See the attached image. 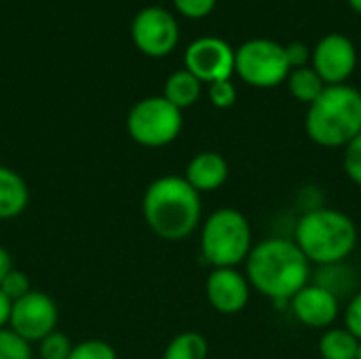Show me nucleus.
I'll list each match as a JSON object with an SVG mask.
<instances>
[{"instance_id": "32", "label": "nucleus", "mask_w": 361, "mask_h": 359, "mask_svg": "<svg viewBox=\"0 0 361 359\" xmlns=\"http://www.w3.org/2000/svg\"><path fill=\"white\" fill-rule=\"evenodd\" d=\"M357 359H361V345H360V353H357Z\"/></svg>"}, {"instance_id": "24", "label": "nucleus", "mask_w": 361, "mask_h": 359, "mask_svg": "<svg viewBox=\"0 0 361 359\" xmlns=\"http://www.w3.org/2000/svg\"><path fill=\"white\" fill-rule=\"evenodd\" d=\"M343 154V169L347 174V178L361 186V133L357 138H353L345 148Z\"/></svg>"}, {"instance_id": "3", "label": "nucleus", "mask_w": 361, "mask_h": 359, "mask_svg": "<svg viewBox=\"0 0 361 359\" xmlns=\"http://www.w3.org/2000/svg\"><path fill=\"white\" fill-rule=\"evenodd\" d=\"M294 241L311 264L338 267L355 252L360 231L349 214L334 207H313L298 218Z\"/></svg>"}, {"instance_id": "10", "label": "nucleus", "mask_w": 361, "mask_h": 359, "mask_svg": "<svg viewBox=\"0 0 361 359\" xmlns=\"http://www.w3.org/2000/svg\"><path fill=\"white\" fill-rule=\"evenodd\" d=\"M184 68L207 85L226 80L235 74V49L218 36H201L186 47Z\"/></svg>"}, {"instance_id": "14", "label": "nucleus", "mask_w": 361, "mask_h": 359, "mask_svg": "<svg viewBox=\"0 0 361 359\" xmlns=\"http://www.w3.org/2000/svg\"><path fill=\"white\" fill-rule=\"evenodd\" d=\"M228 161L214 150L197 152L184 169V180L199 193H216L220 190L228 180Z\"/></svg>"}, {"instance_id": "5", "label": "nucleus", "mask_w": 361, "mask_h": 359, "mask_svg": "<svg viewBox=\"0 0 361 359\" xmlns=\"http://www.w3.org/2000/svg\"><path fill=\"white\" fill-rule=\"evenodd\" d=\"M254 248L250 220L235 207H220L201 222L199 252L212 269H239Z\"/></svg>"}, {"instance_id": "8", "label": "nucleus", "mask_w": 361, "mask_h": 359, "mask_svg": "<svg viewBox=\"0 0 361 359\" xmlns=\"http://www.w3.org/2000/svg\"><path fill=\"white\" fill-rule=\"evenodd\" d=\"M133 44L148 57H165L180 40L176 17L163 6H144L131 21Z\"/></svg>"}, {"instance_id": "20", "label": "nucleus", "mask_w": 361, "mask_h": 359, "mask_svg": "<svg viewBox=\"0 0 361 359\" xmlns=\"http://www.w3.org/2000/svg\"><path fill=\"white\" fill-rule=\"evenodd\" d=\"M72 349H74V345L70 343V339L66 334L57 332V330L38 343L40 359H70Z\"/></svg>"}, {"instance_id": "21", "label": "nucleus", "mask_w": 361, "mask_h": 359, "mask_svg": "<svg viewBox=\"0 0 361 359\" xmlns=\"http://www.w3.org/2000/svg\"><path fill=\"white\" fill-rule=\"evenodd\" d=\"M70 359H118V355L110 343L99 339H89L74 345Z\"/></svg>"}, {"instance_id": "2", "label": "nucleus", "mask_w": 361, "mask_h": 359, "mask_svg": "<svg viewBox=\"0 0 361 359\" xmlns=\"http://www.w3.org/2000/svg\"><path fill=\"white\" fill-rule=\"evenodd\" d=\"M142 216L159 239L171 243L184 241L201 229V195L184 180V176H161L144 190Z\"/></svg>"}, {"instance_id": "1", "label": "nucleus", "mask_w": 361, "mask_h": 359, "mask_svg": "<svg viewBox=\"0 0 361 359\" xmlns=\"http://www.w3.org/2000/svg\"><path fill=\"white\" fill-rule=\"evenodd\" d=\"M243 267L252 290L275 303H290L311 284V262L288 237H267L254 243Z\"/></svg>"}, {"instance_id": "17", "label": "nucleus", "mask_w": 361, "mask_h": 359, "mask_svg": "<svg viewBox=\"0 0 361 359\" xmlns=\"http://www.w3.org/2000/svg\"><path fill=\"white\" fill-rule=\"evenodd\" d=\"M361 341L353 336L345 326L324 330L317 351L322 359H357Z\"/></svg>"}, {"instance_id": "23", "label": "nucleus", "mask_w": 361, "mask_h": 359, "mask_svg": "<svg viewBox=\"0 0 361 359\" xmlns=\"http://www.w3.org/2000/svg\"><path fill=\"white\" fill-rule=\"evenodd\" d=\"M0 290H2V294H4L11 303H15V300L27 296V294L32 292V281H30V277H27L23 271L13 269V271L2 279Z\"/></svg>"}, {"instance_id": "15", "label": "nucleus", "mask_w": 361, "mask_h": 359, "mask_svg": "<svg viewBox=\"0 0 361 359\" xmlns=\"http://www.w3.org/2000/svg\"><path fill=\"white\" fill-rule=\"evenodd\" d=\"M30 188L25 180L11 167L0 165V220H13L25 212Z\"/></svg>"}, {"instance_id": "6", "label": "nucleus", "mask_w": 361, "mask_h": 359, "mask_svg": "<svg viewBox=\"0 0 361 359\" xmlns=\"http://www.w3.org/2000/svg\"><path fill=\"white\" fill-rule=\"evenodd\" d=\"M125 127L135 144L144 148H163L182 133L184 114L163 95H150L131 106Z\"/></svg>"}, {"instance_id": "9", "label": "nucleus", "mask_w": 361, "mask_h": 359, "mask_svg": "<svg viewBox=\"0 0 361 359\" xmlns=\"http://www.w3.org/2000/svg\"><path fill=\"white\" fill-rule=\"evenodd\" d=\"M57 322L59 311L55 300L44 292L32 290L27 296L13 303L8 328L25 343H40L57 330Z\"/></svg>"}, {"instance_id": "28", "label": "nucleus", "mask_w": 361, "mask_h": 359, "mask_svg": "<svg viewBox=\"0 0 361 359\" xmlns=\"http://www.w3.org/2000/svg\"><path fill=\"white\" fill-rule=\"evenodd\" d=\"M286 55H288V61H290V66L294 70V68H305L309 63V57L313 53H311V49L305 42H298L296 40V42H290L286 47Z\"/></svg>"}, {"instance_id": "4", "label": "nucleus", "mask_w": 361, "mask_h": 359, "mask_svg": "<svg viewBox=\"0 0 361 359\" xmlns=\"http://www.w3.org/2000/svg\"><path fill=\"white\" fill-rule=\"evenodd\" d=\"M305 131L317 146L345 148L361 133V91L351 85H328L309 106Z\"/></svg>"}, {"instance_id": "27", "label": "nucleus", "mask_w": 361, "mask_h": 359, "mask_svg": "<svg viewBox=\"0 0 361 359\" xmlns=\"http://www.w3.org/2000/svg\"><path fill=\"white\" fill-rule=\"evenodd\" d=\"M345 328L361 341V290L345 307Z\"/></svg>"}, {"instance_id": "12", "label": "nucleus", "mask_w": 361, "mask_h": 359, "mask_svg": "<svg viewBox=\"0 0 361 359\" xmlns=\"http://www.w3.org/2000/svg\"><path fill=\"white\" fill-rule=\"evenodd\" d=\"M294 317L311 330H328L341 315L338 294L324 284H307L292 300Z\"/></svg>"}, {"instance_id": "25", "label": "nucleus", "mask_w": 361, "mask_h": 359, "mask_svg": "<svg viewBox=\"0 0 361 359\" xmlns=\"http://www.w3.org/2000/svg\"><path fill=\"white\" fill-rule=\"evenodd\" d=\"M209 102L216 106V108H231L235 106L237 102V87L233 85L231 78L226 80H216L209 85Z\"/></svg>"}, {"instance_id": "31", "label": "nucleus", "mask_w": 361, "mask_h": 359, "mask_svg": "<svg viewBox=\"0 0 361 359\" xmlns=\"http://www.w3.org/2000/svg\"><path fill=\"white\" fill-rule=\"evenodd\" d=\"M349 4H351L357 13H361V0H349Z\"/></svg>"}, {"instance_id": "16", "label": "nucleus", "mask_w": 361, "mask_h": 359, "mask_svg": "<svg viewBox=\"0 0 361 359\" xmlns=\"http://www.w3.org/2000/svg\"><path fill=\"white\" fill-rule=\"evenodd\" d=\"M201 89H203V83L184 68V70H176L167 76L165 87H163V97L167 102H171L176 108L184 110L199 102Z\"/></svg>"}, {"instance_id": "22", "label": "nucleus", "mask_w": 361, "mask_h": 359, "mask_svg": "<svg viewBox=\"0 0 361 359\" xmlns=\"http://www.w3.org/2000/svg\"><path fill=\"white\" fill-rule=\"evenodd\" d=\"M0 359H32L30 343L17 336L11 328L0 330Z\"/></svg>"}, {"instance_id": "30", "label": "nucleus", "mask_w": 361, "mask_h": 359, "mask_svg": "<svg viewBox=\"0 0 361 359\" xmlns=\"http://www.w3.org/2000/svg\"><path fill=\"white\" fill-rule=\"evenodd\" d=\"M11 307H13V303H11V300L2 294V290H0V330H2V328H8Z\"/></svg>"}, {"instance_id": "19", "label": "nucleus", "mask_w": 361, "mask_h": 359, "mask_svg": "<svg viewBox=\"0 0 361 359\" xmlns=\"http://www.w3.org/2000/svg\"><path fill=\"white\" fill-rule=\"evenodd\" d=\"M209 343L201 332H180L176 334L163 351L161 359H207Z\"/></svg>"}, {"instance_id": "13", "label": "nucleus", "mask_w": 361, "mask_h": 359, "mask_svg": "<svg viewBox=\"0 0 361 359\" xmlns=\"http://www.w3.org/2000/svg\"><path fill=\"white\" fill-rule=\"evenodd\" d=\"M205 296L222 315L241 313L252 296V286L239 269H212L205 279Z\"/></svg>"}, {"instance_id": "26", "label": "nucleus", "mask_w": 361, "mask_h": 359, "mask_svg": "<svg viewBox=\"0 0 361 359\" xmlns=\"http://www.w3.org/2000/svg\"><path fill=\"white\" fill-rule=\"evenodd\" d=\"M173 4L184 17L201 19V17H207L214 11L216 0H173Z\"/></svg>"}, {"instance_id": "29", "label": "nucleus", "mask_w": 361, "mask_h": 359, "mask_svg": "<svg viewBox=\"0 0 361 359\" xmlns=\"http://www.w3.org/2000/svg\"><path fill=\"white\" fill-rule=\"evenodd\" d=\"M13 269H15V267H13V258H11V254H8V250L0 245V284H2V279H4Z\"/></svg>"}, {"instance_id": "11", "label": "nucleus", "mask_w": 361, "mask_h": 359, "mask_svg": "<svg viewBox=\"0 0 361 359\" xmlns=\"http://www.w3.org/2000/svg\"><path fill=\"white\" fill-rule=\"evenodd\" d=\"M311 59L326 85H345L357 66V51L349 36L328 34L315 44Z\"/></svg>"}, {"instance_id": "18", "label": "nucleus", "mask_w": 361, "mask_h": 359, "mask_svg": "<svg viewBox=\"0 0 361 359\" xmlns=\"http://www.w3.org/2000/svg\"><path fill=\"white\" fill-rule=\"evenodd\" d=\"M288 89H290V93L298 99V102H302V104H313L324 91H326V83H324V78L315 72V68L313 66H305V68H294L292 72H290V76H288Z\"/></svg>"}, {"instance_id": "7", "label": "nucleus", "mask_w": 361, "mask_h": 359, "mask_svg": "<svg viewBox=\"0 0 361 359\" xmlns=\"http://www.w3.org/2000/svg\"><path fill=\"white\" fill-rule=\"evenodd\" d=\"M235 72L252 87L271 89L288 80L292 66L283 44L271 38H252L235 51Z\"/></svg>"}]
</instances>
